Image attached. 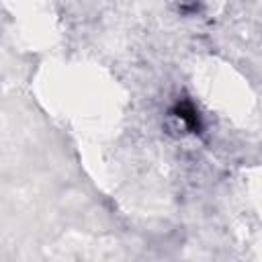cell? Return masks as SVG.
<instances>
[{"label":"cell","instance_id":"obj_1","mask_svg":"<svg viewBox=\"0 0 262 262\" xmlns=\"http://www.w3.org/2000/svg\"><path fill=\"white\" fill-rule=\"evenodd\" d=\"M172 117L188 131V133H194L199 135L203 131V123H201V115L199 111L194 108V104L190 100H178L172 108Z\"/></svg>","mask_w":262,"mask_h":262}]
</instances>
